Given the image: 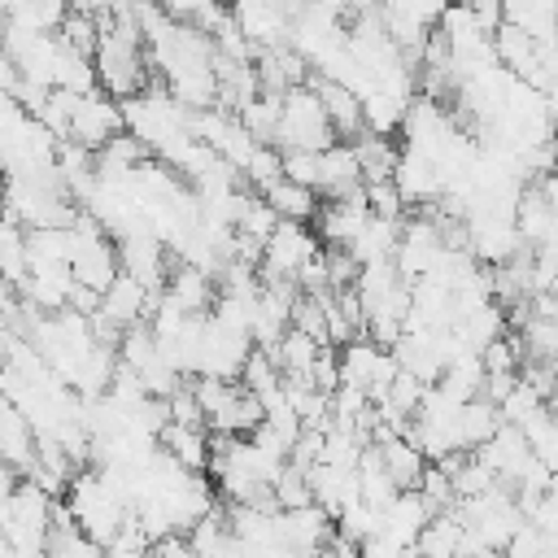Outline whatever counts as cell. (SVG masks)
<instances>
[{"mask_svg":"<svg viewBox=\"0 0 558 558\" xmlns=\"http://www.w3.org/2000/svg\"><path fill=\"white\" fill-rule=\"evenodd\" d=\"M283 174H288V179H296V183L318 187V179H323V153L288 148V153H283Z\"/></svg>","mask_w":558,"mask_h":558,"instance_id":"35","label":"cell"},{"mask_svg":"<svg viewBox=\"0 0 558 558\" xmlns=\"http://www.w3.org/2000/svg\"><path fill=\"white\" fill-rule=\"evenodd\" d=\"M279 113H283V96H275V92H257V96H248L240 109H235V118L248 126V135L253 140H262V144H275V135H279Z\"/></svg>","mask_w":558,"mask_h":558,"instance_id":"25","label":"cell"},{"mask_svg":"<svg viewBox=\"0 0 558 558\" xmlns=\"http://www.w3.org/2000/svg\"><path fill=\"white\" fill-rule=\"evenodd\" d=\"M279 174H283V148L279 144H257L253 157H248V166H244V183L253 192H266Z\"/></svg>","mask_w":558,"mask_h":558,"instance_id":"33","label":"cell"},{"mask_svg":"<svg viewBox=\"0 0 558 558\" xmlns=\"http://www.w3.org/2000/svg\"><path fill=\"white\" fill-rule=\"evenodd\" d=\"M371 218V205H366V192H353V196H327L314 214L318 222V240L323 244H353V235L366 227Z\"/></svg>","mask_w":558,"mask_h":558,"instance_id":"12","label":"cell"},{"mask_svg":"<svg viewBox=\"0 0 558 558\" xmlns=\"http://www.w3.org/2000/svg\"><path fill=\"white\" fill-rule=\"evenodd\" d=\"M501 484H510L514 488V480H519V471L527 466V458H532V440H527V432L523 427H514V423H501L480 449H471Z\"/></svg>","mask_w":558,"mask_h":558,"instance_id":"9","label":"cell"},{"mask_svg":"<svg viewBox=\"0 0 558 558\" xmlns=\"http://www.w3.org/2000/svg\"><path fill=\"white\" fill-rule=\"evenodd\" d=\"M466 4H471V13H475L480 31L493 39V35H497V26L506 22V9H501V0H466Z\"/></svg>","mask_w":558,"mask_h":558,"instance_id":"38","label":"cell"},{"mask_svg":"<svg viewBox=\"0 0 558 558\" xmlns=\"http://www.w3.org/2000/svg\"><path fill=\"white\" fill-rule=\"evenodd\" d=\"M52 87H65V92H92V87H100V78H96V57H87V52H74L70 44H61V57H57V70H52Z\"/></svg>","mask_w":558,"mask_h":558,"instance_id":"29","label":"cell"},{"mask_svg":"<svg viewBox=\"0 0 558 558\" xmlns=\"http://www.w3.org/2000/svg\"><path fill=\"white\" fill-rule=\"evenodd\" d=\"M118 262L148 288H166V244L153 231H126L118 235Z\"/></svg>","mask_w":558,"mask_h":558,"instance_id":"13","label":"cell"},{"mask_svg":"<svg viewBox=\"0 0 558 558\" xmlns=\"http://www.w3.org/2000/svg\"><path fill=\"white\" fill-rule=\"evenodd\" d=\"M445 4H449V0H384V9H392V13H405V17L423 22L427 31H436V22H440Z\"/></svg>","mask_w":558,"mask_h":558,"instance_id":"36","label":"cell"},{"mask_svg":"<svg viewBox=\"0 0 558 558\" xmlns=\"http://www.w3.org/2000/svg\"><path fill=\"white\" fill-rule=\"evenodd\" d=\"M323 248L318 231L310 235L305 222L296 218H279V227L270 231V240L262 244V262H257V275L262 279H296V270Z\"/></svg>","mask_w":558,"mask_h":558,"instance_id":"4","label":"cell"},{"mask_svg":"<svg viewBox=\"0 0 558 558\" xmlns=\"http://www.w3.org/2000/svg\"><path fill=\"white\" fill-rule=\"evenodd\" d=\"M262 418H266V405H262V397L235 379V388H231V392H227V401H222V405H218V410L205 418V427H209V432L248 436V432H253Z\"/></svg>","mask_w":558,"mask_h":558,"instance_id":"17","label":"cell"},{"mask_svg":"<svg viewBox=\"0 0 558 558\" xmlns=\"http://www.w3.org/2000/svg\"><path fill=\"white\" fill-rule=\"evenodd\" d=\"M362 183H366V174H362V161L349 140H336L331 148H323V179H318L323 196H353V192H362Z\"/></svg>","mask_w":558,"mask_h":558,"instance_id":"18","label":"cell"},{"mask_svg":"<svg viewBox=\"0 0 558 558\" xmlns=\"http://www.w3.org/2000/svg\"><path fill=\"white\" fill-rule=\"evenodd\" d=\"M0 275L13 288H22L26 275H31V266H26V227L4 209H0Z\"/></svg>","mask_w":558,"mask_h":558,"instance_id":"24","label":"cell"},{"mask_svg":"<svg viewBox=\"0 0 558 558\" xmlns=\"http://www.w3.org/2000/svg\"><path fill=\"white\" fill-rule=\"evenodd\" d=\"M545 405H549V401H545V397H541V392H536V388H532L523 375H519V379H514V388H510V392L497 401L501 423H514V427H523V423H527L536 410H545Z\"/></svg>","mask_w":558,"mask_h":558,"instance_id":"31","label":"cell"},{"mask_svg":"<svg viewBox=\"0 0 558 558\" xmlns=\"http://www.w3.org/2000/svg\"><path fill=\"white\" fill-rule=\"evenodd\" d=\"M436 31L449 39L453 57H458V52H475V48L493 44V39L480 31V22H475V13H471V4H466V0H449V4H445V13H440V22H436Z\"/></svg>","mask_w":558,"mask_h":558,"instance_id":"22","label":"cell"},{"mask_svg":"<svg viewBox=\"0 0 558 558\" xmlns=\"http://www.w3.org/2000/svg\"><path fill=\"white\" fill-rule=\"evenodd\" d=\"M157 445H161L174 462H183L187 471H209V436H205V427H192V423H174V418H166V427H161Z\"/></svg>","mask_w":558,"mask_h":558,"instance_id":"20","label":"cell"},{"mask_svg":"<svg viewBox=\"0 0 558 558\" xmlns=\"http://www.w3.org/2000/svg\"><path fill=\"white\" fill-rule=\"evenodd\" d=\"M310 83L318 87L323 109H327V118H331L336 135H340V140H357V135L366 131V118H362V96H357L353 87L336 83V78H323V74H310Z\"/></svg>","mask_w":558,"mask_h":558,"instance_id":"16","label":"cell"},{"mask_svg":"<svg viewBox=\"0 0 558 558\" xmlns=\"http://www.w3.org/2000/svg\"><path fill=\"white\" fill-rule=\"evenodd\" d=\"M61 44H70L74 52H96V44H100V17L96 13H83V9H70L65 13V22H61Z\"/></svg>","mask_w":558,"mask_h":558,"instance_id":"32","label":"cell"},{"mask_svg":"<svg viewBox=\"0 0 558 558\" xmlns=\"http://www.w3.org/2000/svg\"><path fill=\"white\" fill-rule=\"evenodd\" d=\"M262 196L279 209V218H296V222H310V218L318 214V205H323V192H318V187L296 183V179H288V174H279Z\"/></svg>","mask_w":558,"mask_h":558,"instance_id":"21","label":"cell"},{"mask_svg":"<svg viewBox=\"0 0 558 558\" xmlns=\"http://www.w3.org/2000/svg\"><path fill=\"white\" fill-rule=\"evenodd\" d=\"M331 4H340V9H349V0H331Z\"/></svg>","mask_w":558,"mask_h":558,"instance_id":"44","label":"cell"},{"mask_svg":"<svg viewBox=\"0 0 558 558\" xmlns=\"http://www.w3.org/2000/svg\"><path fill=\"white\" fill-rule=\"evenodd\" d=\"M310 488H314V501L327 506L331 514H340L349 501H357V466H340V462H314L310 471Z\"/></svg>","mask_w":558,"mask_h":558,"instance_id":"19","label":"cell"},{"mask_svg":"<svg viewBox=\"0 0 558 558\" xmlns=\"http://www.w3.org/2000/svg\"><path fill=\"white\" fill-rule=\"evenodd\" d=\"M218 279L209 275V270H201V266H192V262H174V270H166V296L179 305V310H187V314H209L214 310V301H218V288H214Z\"/></svg>","mask_w":558,"mask_h":558,"instance_id":"15","label":"cell"},{"mask_svg":"<svg viewBox=\"0 0 558 558\" xmlns=\"http://www.w3.org/2000/svg\"><path fill=\"white\" fill-rule=\"evenodd\" d=\"M240 384H244V388H253L257 397H262V392H270V388H279V384H283V371H279L275 353H270V349H262V344H253V353L244 357Z\"/></svg>","mask_w":558,"mask_h":558,"instance_id":"30","label":"cell"},{"mask_svg":"<svg viewBox=\"0 0 558 558\" xmlns=\"http://www.w3.org/2000/svg\"><path fill=\"white\" fill-rule=\"evenodd\" d=\"M318 349H323V344H318L310 331H301V327H288L270 353H275V362H279V371H283V375H310V371H314V357H318Z\"/></svg>","mask_w":558,"mask_h":558,"instance_id":"26","label":"cell"},{"mask_svg":"<svg viewBox=\"0 0 558 558\" xmlns=\"http://www.w3.org/2000/svg\"><path fill=\"white\" fill-rule=\"evenodd\" d=\"M506 554H514V558H532V554H545V532H541L532 519H523V523L510 532V541H506Z\"/></svg>","mask_w":558,"mask_h":558,"instance_id":"37","label":"cell"},{"mask_svg":"<svg viewBox=\"0 0 558 558\" xmlns=\"http://www.w3.org/2000/svg\"><path fill=\"white\" fill-rule=\"evenodd\" d=\"M397 240H401V222L397 218H384V214H371L366 227L353 235V257L357 262H379V257H392L397 253Z\"/></svg>","mask_w":558,"mask_h":558,"instance_id":"23","label":"cell"},{"mask_svg":"<svg viewBox=\"0 0 558 558\" xmlns=\"http://www.w3.org/2000/svg\"><path fill=\"white\" fill-rule=\"evenodd\" d=\"M340 135L323 109V96L314 83H296L283 92V113H279V135L275 144L288 153V148H310V153H323L331 148Z\"/></svg>","mask_w":558,"mask_h":558,"instance_id":"2","label":"cell"},{"mask_svg":"<svg viewBox=\"0 0 558 558\" xmlns=\"http://www.w3.org/2000/svg\"><path fill=\"white\" fill-rule=\"evenodd\" d=\"M0 554H13V549H9V536H4V527H0Z\"/></svg>","mask_w":558,"mask_h":558,"instance_id":"42","label":"cell"},{"mask_svg":"<svg viewBox=\"0 0 558 558\" xmlns=\"http://www.w3.org/2000/svg\"><path fill=\"white\" fill-rule=\"evenodd\" d=\"M118 131H126V118H122V100L109 96L105 87H92L78 96L74 105V118H70V140H78L83 148H100L105 140H113Z\"/></svg>","mask_w":558,"mask_h":558,"instance_id":"5","label":"cell"},{"mask_svg":"<svg viewBox=\"0 0 558 558\" xmlns=\"http://www.w3.org/2000/svg\"><path fill=\"white\" fill-rule=\"evenodd\" d=\"M514 222H519L523 244H532V248L554 235L558 209H554V201H549V192H545L541 179H527V183H523V192H519V201H514Z\"/></svg>","mask_w":558,"mask_h":558,"instance_id":"14","label":"cell"},{"mask_svg":"<svg viewBox=\"0 0 558 558\" xmlns=\"http://www.w3.org/2000/svg\"><path fill=\"white\" fill-rule=\"evenodd\" d=\"M17 484H22V471H17L13 462H4V458H0V510L9 506V497H13V488H17Z\"/></svg>","mask_w":558,"mask_h":558,"instance_id":"39","label":"cell"},{"mask_svg":"<svg viewBox=\"0 0 558 558\" xmlns=\"http://www.w3.org/2000/svg\"><path fill=\"white\" fill-rule=\"evenodd\" d=\"M70 9H83V13H109V9H126V4H140V0H65Z\"/></svg>","mask_w":558,"mask_h":558,"instance_id":"40","label":"cell"},{"mask_svg":"<svg viewBox=\"0 0 558 558\" xmlns=\"http://www.w3.org/2000/svg\"><path fill=\"white\" fill-rule=\"evenodd\" d=\"M362 192H366L371 214H384V218H397V222H401V214H405V196L397 192L392 174H388V179H366Z\"/></svg>","mask_w":558,"mask_h":558,"instance_id":"34","label":"cell"},{"mask_svg":"<svg viewBox=\"0 0 558 558\" xmlns=\"http://www.w3.org/2000/svg\"><path fill=\"white\" fill-rule=\"evenodd\" d=\"M353 144V153H357V161H362V174L366 179H388L392 174V166H397V157H401V148L392 144V135H375V131H362L357 140H349Z\"/></svg>","mask_w":558,"mask_h":558,"instance_id":"27","label":"cell"},{"mask_svg":"<svg viewBox=\"0 0 558 558\" xmlns=\"http://www.w3.org/2000/svg\"><path fill=\"white\" fill-rule=\"evenodd\" d=\"M52 497H57V493H48L39 480L22 475V484L13 488L9 506L0 510V527H4L13 554H44V549H48Z\"/></svg>","mask_w":558,"mask_h":558,"instance_id":"1","label":"cell"},{"mask_svg":"<svg viewBox=\"0 0 558 558\" xmlns=\"http://www.w3.org/2000/svg\"><path fill=\"white\" fill-rule=\"evenodd\" d=\"M392 183H397V192L405 196V205H432V201H440V192H445V179H440L436 161H432L427 153L410 148V144H401V157H397V166H392Z\"/></svg>","mask_w":558,"mask_h":558,"instance_id":"10","label":"cell"},{"mask_svg":"<svg viewBox=\"0 0 558 558\" xmlns=\"http://www.w3.org/2000/svg\"><path fill=\"white\" fill-rule=\"evenodd\" d=\"M227 9L253 48H275V44H288L292 35L288 0H227Z\"/></svg>","mask_w":558,"mask_h":558,"instance_id":"6","label":"cell"},{"mask_svg":"<svg viewBox=\"0 0 558 558\" xmlns=\"http://www.w3.org/2000/svg\"><path fill=\"white\" fill-rule=\"evenodd\" d=\"M501 427V410H497V401L493 397H466L462 401V445L466 449H480L493 432Z\"/></svg>","mask_w":558,"mask_h":558,"instance_id":"28","label":"cell"},{"mask_svg":"<svg viewBox=\"0 0 558 558\" xmlns=\"http://www.w3.org/2000/svg\"><path fill=\"white\" fill-rule=\"evenodd\" d=\"M157 4H161L170 17H187V22H192V17H196V9H201L205 0H157Z\"/></svg>","mask_w":558,"mask_h":558,"instance_id":"41","label":"cell"},{"mask_svg":"<svg viewBox=\"0 0 558 558\" xmlns=\"http://www.w3.org/2000/svg\"><path fill=\"white\" fill-rule=\"evenodd\" d=\"M440 253H445V235H440L436 218H432V214H418V218H410V222L401 227V240H397L392 262H397V270H401L405 279H423V275L436 270Z\"/></svg>","mask_w":558,"mask_h":558,"instance_id":"7","label":"cell"},{"mask_svg":"<svg viewBox=\"0 0 558 558\" xmlns=\"http://www.w3.org/2000/svg\"><path fill=\"white\" fill-rule=\"evenodd\" d=\"M253 353V331L222 323L214 314H205V336H201V357H196V375H222V379H240L244 357Z\"/></svg>","mask_w":558,"mask_h":558,"instance_id":"3","label":"cell"},{"mask_svg":"<svg viewBox=\"0 0 558 558\" xmlns=\"http://www.w3.org/2000/svg\"><path fill=\"white\" fill-rule=\"evenodd\" d=\"M554 170H558V135H554Z\"/></svg>","mask_w":558,"mask_h":558,"instance_id":"43","label":"cell"},{"mask_svg":"<svg viewBox=\"0 0 558 558\" xmlns=\"http://www.w3.org/2000/svg\"><path fill=\"white\" fill-rule=\"evenodd\" d=\"M493 52H497V61H501L514 78H527V83L541 87V74H545V48H541L523 26L501 22L497 35H493Z\"/></svg>","mask_w":558,"mask_h":558,"instance_id":"11","label":"cell"},{"mask_svg":"<svg viewBox=\"0 0 558 558\" xmlns=\"http://www.w3.org/2000/svg\"><path fill=\"white\" fill-rule=\"evenodd\" d=\"M275 527H279V545L283 554H314L327 545V536L336 532V514L318 501H305V506H292V510H279L275 514Z\"/></svg>","mask_w":558,"mask_h":558,"instance_id":"8","label":"cell"}]
</instances>
